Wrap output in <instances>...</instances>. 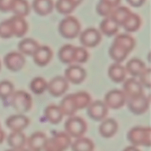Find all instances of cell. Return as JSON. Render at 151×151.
<instances>
[{"label": "cell", "instance_id": "31", "mask_svg": "<svg viewBox=\"0 0 151 151\" xmlns=\"http://www.w3.org/2000/svg\"><path fill=\"white\" fill-rule=\"evenodd\" d=\"M131 13V10L125 6H118L114 8L111 14L110 17L119 25L122 27L128 16Z\"/></svg>", "mask_w": 151, "mask_h": 151}, {"label": "cell", "instance_id": "8", "mask_svg": "<svg viewBox=\"0 0 151 151\" xmlns=\"http://www.w3.org/2000/svg\"><path fill=\"white\" fill-rule=\"evenodd\" d=\"M80 42L84 47H95L102 40L100 30L94 28H88L81 32L79 35Z\"/></svg>", "mask_w": 151, "mask_h": 151}, {"label": "cell", "instance_id": "38", "mask_svg": "<svg viewBox=\"0 0 151 151\" xmlns=\"http://www.w3.org/2000/svg\"><path fill=\"white\" fill-rule=\"evenodd\" d=\"M13 36V29L10 19H6L0 22V38H10Z\"/></svg>", "mask_w": 151, "mask_h": 151}, {"label": "cell", "instance_id": "13", "mask_svg": "<svg viewBox=\"0 0 151 151\" xmlns=\"http://www.w3.org/2000/svg\"><path fill=\"white\" fill-rule=\"evenodd\" d=\"M64 77L69 83L79 84L86 78V71L81 65L73 64L66 68L64 72Z\"/></svg>", "mask_w": 151, "mask_h": 151}, {"label": "cell", "instance_id": "41", "mask_svg": "<svg viewBox=\"0 0 151 151\" xmlns=\"http://www.w3.org/2000/svg\"><path fill=\"white\" fill-rule=\"evenodd\" d=\"M14 0H0V11L7 13L11 11Z\"/></svg>", "mask_w": 151, "mask_h": 151}, {"label": "cell", "instance_id": "15", "mask_svg": "<svg viewBox=\"0 0 151 151\" xmlns=\"http://www.w3.org/2000/svg\"><path fill=\"white\" fill-rule=\"evenodd\" d=\"M30 121L24 114H16L9 116L6 119L5 124L12 132H22L29 126Z\"/></svg>", "mask_w": 151, "mask_h": 151}, {"label": "cell", "instance_id": "10", "mask_svg": "<svg viewBox=\"0 0 151 151\" xmlns=\"http://www.w3.org/2000/svg\"><path fill=\"white\" fill-rule=\"evenodd\" d=\"M126 102L128 109L135 115H142L145 113L150 107V99L145 94L134 99H128Z\"/></svg>", "mask_w": 151, "mask_h": 151}, {"label": "cell", "instance_id": "1", "mask_svg": "<svg viewBox=\"0 0 151 151\" xmlns=\"http://www.w3.org/2000/svg\"><path fill=\"white\" fill-rule=\"evenodd\" d=\"M135 45V39L130 34H116L109 47V56L116 63L121 64L127 59L130 53L134 49Z\"/></svg>", "mask_w": 151, "mask_h": 151}, {"label": "cell", "instance_id": "9", "mask_svg": "<svg viewBox=\"0 0 151 151\" xmlns=\"http://www.w3.org/2000/svg\"><path fill=\"white\" fill-rule=\"evenodd\" d=\"M26 59L20 52L12 51L7 53L4 57V64L6 68L12 72H18L23 69Z\"/></svg>", "mask_w": 151, "mask_h": 151}, {"label": "cell", "instance_id": "25", "mask_svg": "<svg viewBox=\"0 0 151 151\" xmlns=\"http://www.w3.org/2000/svg\"><path fill=\"white\" fill-rule=\"evenodd\" d=\"M59 107H60L63 115H66L69 117L75 115V114L78 111V109H77L76 105H75L73 93H71V94L65 96L60 102Z\"/></svg>", "mask_w": 151, "mask_h": 151}, {"label": "cell", "instance_id": "44", "mask_svg": "<svg viewBox=\"0 0 151 151\" xmlns=\"http://www.w3.org/2000/svg\"><path fill=\"white\" fill-rule=\"evenodd\" d=\"M122 151H140V150L137 147L134 146V145H131V146L126 147Z\"/></svg>", "mask_w": 151, "mask_h": 151}, {"label": "cell", "instance_id": "21", "mask_svg": "<svg viewBox=\"0 0 151 151\" xmlns=\"http://www.w3.org/2000/svg\"><path fill=\"white\" fill-rule=\"evenodd\" d=\"M108 75L110 79L115 83H122L126 78L127 72L125 67L120 63L114 62L110 65L108 70Z\"/></svg>", "mask_w": 151, "mask_h": 151}, {"label": "cell", "instance_id": "20", "mask_svg": "<svg viewBox=\"0 0 151 151\" xmlns=\"http://www.w3.org/2000/svg\"><path fill=\"white\" fill-rule=\"evenodd\" d=\"M44 115L47 121L52 124H58L63 118V114L59 105H49L46 107Z\"/></svg>", "mask_w": 151, "mask_h": 151}, {"label": "cell", "instance_id": "12", "mask_svg": "<svg viewBox=\"0 0 151 151\" xmlns=\"http://www.w3.org/2000/svg\"><path fill=\"white\" fill-rule=\"evenodd\" d=\"M87 113L91 119L97 121H102L106 118L109 113V108L104 102L97 100L91 102L87 107Z\"/></svg>", "mask_w": 151, "mask_h": 151}, {"label": "cell", "instance_id": "14", "mask_svg": "<svg viewBox=\"0 0 151 151\" xmlns=\"http://www.w3.org/2000/svg\"><path fill=\"white\" fill-rule=\"evenodd\" d=\"M122 91L125 93L127 100L130 99L138 97L144 94V90L142 84L135 78H125L123 81Z\"/></svg>", "mask_w": 151, "mask_h": 151}, {"label": "cell", "instance_id": "34", "mask_svg": "<svg viewBox=\"0 0 151 151\" xmlns=\"http://www.w3.org/2000/svg\"><path fill=\"white\" fill-rule=\"evenodd\" d=\"M47 82L44 78L41 76H37L32 78L29 84V88L31 91L35 95H41L47 90Z\"/></svg>", "mask_w": 151, "mask_h": 151}, {"label": "cell", "instance_id": "4", "mask_svg": "<svg viewBox=\"0 0 151 151\" xmlns=\"http://www.w3.org/2000/svg\"><path fill=\"white\" fill-rule=\"evenodd\" d=\"M71 144L70 136L66 132H59L47 138L43 151H66Z\"/></svg>", "mask_w": 151, "mask_h": 151}, {"label": "cell", "instance_id": "40", "mask_svg": "<svg viewBox=\"0 0 151 151\" xmlns=\"http://www.w3.org/2000/svg\"><path fill=\"white\" fill-rule=\"evenodd\" d=\"M150 76L151 70L150 68H146L145 70L139 76V82L143 87H146L147 89L150 88Z\"/></svg>", "mask_w": 151, "mask_h": 151}, {"label": "cell", "instance_id": "17", "mask_svg": "<svg viewBox=\"0 0 151 151\" xmlns=\"http://www.w3.org/2000/svg\"><path fill=\"white\" fill-rule=\"evenodd\" d=\"M47 136L41 131H36L32 133L27 139V144L30 151H43L47 142Z\"/></svg>", "mask_w": 151, "mask_h": 151}, {"label": "cell", "instance_id": "27", "mask_svg": "<svg viewBox=\"0 0 151 151\" xmlns=\"http://www.w3.org/2000/svg\"><path fill=\"white\" fill-rule=\"evenodd\" d=\"M39 46L38 41L33 38H25L19 41L18 49L22 54L32 56Z\"/></svg>", "mask_w": 151, "mask_h": 151}, {"label": "cell", "instance_id": "49", "mask_svg": "<svg viewBox=\"0 0 151 151\" xmlns=\"http://www.w3.org/2000/svg\"><path fill=\"white\" fill-rule=\"evenodd\" d=\"M1 61H0V70H1Z\"/></svg>", "mask_w": 151, "mask_h": 151}, {"label": "cell", "instance_id": "19", "mask_svg": "<svg viewBox=\"0 0 151 151\" xmlns=\"http://www.w3.org/2000/svg\"><path fill=\"white\" fill-rule=\"evenodd\" d=\"M9 19L11 23L13 36L22 38L25 36L28 31V24L24 18L14 15Z\"/></svg>", "mask_w": 151, "mask_h": 151}, {"label": "cell", "instance_id": "46", "mask_svg": "<svg viewBox=\"0 0 151 151\" xmlns=\"http://www.w3.org/2000/svg\"><path fill=\"white\" fill-rule=\"evenodd\" d=\"M71 1H73V2L75 3V5L78 7V5H80V4L83 2V0H71Z\"/></svg>", "mask_w": 151, "mask_h": 151}, {"label": "cell", "instance_id": "29", "mask_svg": "<svg viewBox=\"0 0 151 151\" xmlns=\"http://www.w3.org/2000/svg\"><path fill=\"white\" fill-rule=\"evenodd\" d=\"M141 25V17L137 13L131 12V14L128 16L126 20L122 24V27L128 33H134L139 30Z\"/></svg>", "mask_w": 151, "mask_h": 151}, {"label": "cell", "instance_id": "11", "mask_svg": "<svg viewBox=\"0 0 151 151\" xmlns=\"http://www.w3.org/2000/svg\"><path fill=\"white\" fill-rule=\"evenodd\" d=\"M69 84L64 76H57L52 78L47 84V90L50 95L55 97L63 96L69 89Z\"/></svg>", "mask_w": 151, "mask_h": 151}, {"label": "cell", "instance_id": "35", "mask_svg": "<svg viewBox=\"0 0 151 151\" xmlns=\"http://www.w3.org/2000/svg\"><path fill=\"white\" fill-rule=\"evenodd\" d=\"M54 7L60 14L69 15L75 10L77 6L71 0H57Z\"/></svg>", "mask_w": 151, "mask_h": 151}, {"label": "cell", "instance_id": "36", "mask_svg": "<svg viewBox=\"0 0 151 151\" xmlns=\"http://www.w3.org/2000/svg\"><path fill=\"white\" fill-rule=\"evenodd\" d=\"M14 93V85L8 80L0 81V99L5 101L11 97Z\"/></svg>", "mask_w": 151, "mask_h": 151}, {"label": "cell", "instance_id": "24", "mask_svg": "<svg viewBox=\"0 0 151 151\" xmlns=\"http://www.w3.org/2000/svg\"><path fill=\"white\" fill-rule=\"evenodd\" d=\"M32 7L37 14L46 16L52 12L54 3L52 0H33Z\"/></svg>", "mask_w": 151, "mask_h": 151}, {"label": "cell", "instance_id": "48", "mask_svg": "<svg viewBox=\"0 0 151 151\" xmlns=\"http://www.w3.org/2000/svg\"><path fill=\"white\" fill-rule=\"evenodd\" d=\"M5 151H17L16 150H13V149H9V150H7Z\"/></svg>", "mask_w": 151, "mask_h": 151}, {"label": "cell", "instance_id": "45", "mask_svg": "<svg viewBox=\"0 0 151 151\" xmlns=\"http://www.w3.org/2000/svg\"><path fill=\"white\" fill-rule=\"evenodd\" d=\"M4 139H5V133L4 130L1 129V125H0V144L4 142Z\"/></svg>", "mask_w": 151, "mask_h": 151}, {"label": "cell", "instance_id": "30", "mask_svg": "<svg viewBox=\"0 0 151 151\" xmlns=\"http://www.w3.org/2000/svg\"><path fill=\"white\" fill-rule=\"evenodd\" d=\"M72 151H94V144L91 139L82 136L76 139V140L71 144Z\"/></svg>", "mask_w": 151, "mask_h": 151}, {"label": "cell", "instance_id": "3", "mask_svg": "<svg viewBox=\"0 0 151 151\" xmlns=\"http://www.w3.org/2000/svg\"><path fill=\"white\" fill-rule=\"evenodd\" d=\"M127 139L135 147H150L151 144V129L150 127H134L128 131Z\"/></svg>", "mask_w": 151, "mask_h": 151}, {"label": "cell", "instance_id": "16", "mask_svg": "<svg viewBox=\"0 0 151 151\" xmlns=\"http://www.w3.org/2000/svg\"><path fill=\"white\" fill-rule=\"evenodd\" d=\"M32 56L35 65L40 67H44L51 62L53 53L49 46L40 45Z\"/></svg>", "mask_w": 151, "mask_h": 151}, {"label": "cell", "instance_id": "5", "mask_svg": "<svg viewBox=\"0 0 151 151\" xmlns=\"http://www.w3.org/2000/svg\"><path fill=\"white\" fill-rule=\"evenodd\" d=\"M10 104L19 113L24 114L32 109V96L24 90L14 91L10 97Z\"/></svg>", "mask_w": 151, "mask_h": 151}, {"label": "cell", "instance_id": "23", "mask_svg": "<svg viewBox=\"0 0 151 151\" xmlns=\"http://www.w3.org/2000/svg\"><path fill=\"white\" fill-rule=\"evenodd\" d=\"M7 142L11 149L19 150L24 147L27 137L23 132H11L7 136Z\"/></svg>", "mask_w": 151, "mask_h": 151}, {"label": "cell", "instance_id": "32", "mask_svg": "<svg viewBox=\"0 0 151 151\" xmlns=\"http://www.w3.org/2000/svg\"><path fill=\"white\" fill-rule=\"evenodd\" d=\"M11 12H13L15 16L24 18L29 14L30 7L27 0H14Z\"/></svg>", "mask_w": 151, "mask_h": 151}, {"label": "cell", "instance_id": "47", "mask_svg": "<svg viewBox=\"0 0 151 151\" xmlns=\"http://www.w3.org/2000/svg\"><path fill=\"white\" fill-rule=\"evenodd\" d=\"M17 151H30V150H29V149H25V148L24 147V148H22V149L19 150H17Z\"/></svg>", "mask_w": 151, "mask_h": 151}, {"label": "cell", "instance_id": "18", "mask_svg": "<svg viewBox=\"0 0 151 151\" xmlns=\"http://www.w3.org/2000/svg\"><path fill=\"white\" fill-rule=\"evenodd\" d=\"M118 128L119 125L116 120L112 118H105L99 126V133L102 137L109 139L116 135Z\"/></svg>", "mask_w": 151, "mask_h": 151}, {"label": "cell", "instance_id": "43", "mask_svg": "<svg viewBox=\"0 0 151 151\" xmlns=\"http://www.w3.org/2000/svg\"><path fill=\"white\" fill-rule=\"evenodd\" d=\"M127 2L134 7H139L145 4L146 0H126Z\"/></svg>", "mask_w": 151, "mask_h": 151}, {"label": "cell", "instance_id": "2", "mask_svg": "<svg viewBox=\"0 0 151 151\" xmlns=\"http://www.w3.org/2000/svg\"><path fill=\"white\" fill-rule=\"evenodd\" d=\"M81 25L75 16H67L63 18L58 25L60 36L67 39H73L81 33Z\"/></svg>", "mask_w": 151, "mask_h": 151}, {"label": "cell", "instance_id": "6", "mask_svg": "<svg viewBox=\"0 0 151 151\" xmlns=\"http://www.w3.org/2000/svg\"><path fill=\"white\" fill-rule=\"evenodd\" d=\"M65 132L71 138L78 139L85 134L87 130V124L85 120L80 116L72 115L68 118L64 124Z\"/></svg>", "mask_w": 151, "mask_h": 151}, {"label": "cell", "instance_id": "37", "mask_svg": "<svg viewBox=\"0 0 151 151\" xmlns=\"http://www.w3.org/2000/svg\"><path fill=\"white\" fill-rule=\"evenodd\" d=\"M89 58V54L84 47H76L75 46V57H74V63L83 64L88 61Z\"/></svg>", "mask_w": 151, "mask_h": 151}, {"label": "cell", "instance_id": "22", "mask_svg": "<svg viewBox=\"0 0 151 151\" xmlns=\"http://www.w3.org/2000/svg\"><path fill=\"white\" fill-rule=\"evenodd\" d=\"M125 68L128 74L135 78V77L139 76L145 70L147 66H146L145 63L141 59H137V58H133L127 62Z\"/></svg>", "mask_w": 151, "mask_h": 151}, {"label": "cell", "instance_id": "28", "mask_svg": "<svg viewBox=\"0 0 151 151\" xmlns=\"http://www.w3.org/2000/svg\"><path fill=\"white\" fill-rule=\"evenodd\" d=\"M75 46L66 44L62 46L58 51V58L62 63L65 65H73L75 57Z\"/></svg>", "mask_w": 151, "mask_h": 151}, {"label": "cell", "instance_id": "26", "mask_svg": "<svg viewBox=\"0 0 151 151\" xmlns=\"http://www.w3.org/2000/svg\"><path fill=\"white\" fill-rule=\"evenodd\" d=\"M119 28V25L109 16L104 18V19L100 22V32L106 36L111 37L117 34Z\"/></svg>", "mask_w": 151, "mask_h": 151}, {"label": "cell", "instance_id": "42", "mask_svg": "<svg viewBox=\"0 0 151 151\" xmlns=\"http://www.w3.org/2000/svg\"><path fill=\"white\" fill-rule=\"evenodd\" d=\"M100 1L106 3V4H107L108 5H109L114 9L119 6L121 2V0H100Z\"/></svg>", "mask_w": 151, "mask_h": 151}, {"label": "cell", "instance_id": "33", "mask_svg": "<svg viewBox=\"0 0 151 151\" xmlns=\"http://www.w3.org/2000/svg\"><path fill=\"white\" fill-rule=\"evenodd\" d=\"M73 96L78 110L87 108V107L92 102L89 93L85 91H80L73 93Z\"/></svg>", "mask_w": 151, "mask_h": 151}, {"label": "cell", "instance_id": "39", "mask_svg": "<svg viewBox=\"0 0 151 151\" xmlns=\"http://www.w3.org/2000/svg\"><path fill=\"white\" fill-rule=\"evenodd\" d=\"M114 8L108 5L106 3L103 2V1H100L97 3V6H96V11L98 13V15L103 16V17H109L111 14L112 11H113Z\"/></svg>", "mask_w": 151, "mask_h": 151}, {"label": "cell", "instance_id": "7", "mask_svg": "<svg viewBox=\"0 0 151 151\" xmlns=\"http://www.w3.org/2000/svg\"><path fill=\"white\" fill-rule=\"evenodd\" d=\"M103 102L109 109L118 110L125 105L127 102V98L122 90L114 89L106 93Z\"/></svg>", "mask_w": 151, "mask_h": 151}]
</instances>
